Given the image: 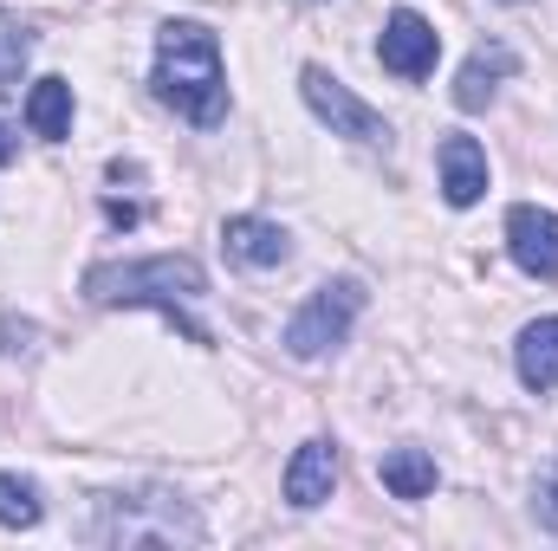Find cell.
I'll list each match as a JSON object with an SVG mask.
<instances>
[{"label":"cell","instance_id":"1","mask_svg":"<svg viewBox=\"0 0 558 551\" xmlns=\"http://www.w3.org/2000/svg\"><path fill=\"white\" fill-rule=\"evenodd\" d=\"M149 85H156V98H162L175 118H189L195 131H208V124L228 118L221 46H215V33L195 26V20H169V26L156 33V72H149Z\"/></svg>","mask_w":558,"mask_h":551},{"label":"cell","instance_id":"2","mask_svg":"<svg viewBox=\"0 0 558 551\" xmlns=\"http://www.w3.org/2000/svg\"><path fill=\"white\" fill-rule=\"evenodd\" d=\"M92 539L98 546H118V551H175V546H202L208 526L169 487H118V493H98Z\"/></svg>","mask_w":558,"mask_h":551},{"label":"cell","instance_id":"3","mask_svg":"<svg viewBox=\"0 0 558 551\" xmlns=\"http://www.w3.org/2000/svg\"><path fill=\"white\" fill-rule=\"evenodd\" d=\"M208 292V273H202V260H189V254H156V260H118V267H92L85 273V298L92 305H156V311H169L182 331H189V344H208V331L189 318V305Z\"/></svg>","mask_w":558,"mask_h":551},{"label":"cell","instance_id":"4","mask_svg":"<svg viewBox=\"0 0 558 551\" xmlns=\"http://www.w3.org/2000/svg\"><path fill=\"white\" fill-rule=\"evenodd\" d=\"M357 311H364V285H357V279H331V285H318V292L286 318V351H292L299 364H318L325 351H338V344L351 338Z\"/></svg>","mask_w":558,"mask_h":551},{"label":"cell","instance_id":"5","mask_svg":"<svg viewBox=\"0 0 558 551\" xmlns=\"http://www.w3.org/2000/svg\"><path fill=\"white\" fill-rule=\"evenodd\" d=\"M299 91H305V105H312V118L318 124H331V137H351V143H390V124L344 85V78H331L325 65H305L299 72Z\"/></svg>","mask_w":558,"mask_h":551},{"label":"cell","instance_id":"6","mask_svg":"<svg viewBox=\"0 0 558 551\" xmlns=\"http://www.w3.org/2000/svg\"><path fill=\"white\" fill-rule=\"evenodd\" d=\"M377 59H384V72H397V78H428L435 59H441V33L422 20L416 7H397V13L384 20Z\"/></svg>","mask_w":558,"mask_h":551},{"label":"cell","instance_id":"7","mask_svg":"<svg viewBox=\"0 0 558 551\" xmlns=\"http://www.w3.org/2000/svg\"><path fill=\"white\" fill-rule=\"evenodd\" d=\"M507 254H513L520 273L558 279V215L553 208H533V201L507 208Z\"/></svg>","mask_w":558,"mask_h":551},{"label":"cell","instance_id":"8","mask_svg":"<svg viewBox=\"0 0 558 551\" xmlns=\"http://www.w3.org/2000/svg\"><path fill=\"white\" fill-rule=\"evenodd\" d=\"M221 247H228V260L247 267V273H274V267L292 260V234H286L279 221H260V215H234V221L221 228Z\"/></svg>","mask_w":558,"mask_h":551},{"label":"cell","instance_id":"9","mask_svg":"<svg viewBox=\"0 0 558 551\" xmlns=\"http://www.w3.org/2000/svg\"><path fill=\"white\" fill-rule=\"evenodd\" d=\"M331 487H338V441H305L292 461H286V500L299 506V513H312V506H325L331 500Z\"/></svg>","mask_w":558,"mask_h":551},{"label":"cell","instance_id":"10","mask_svg":"<svg viewBox=\"0 0 558 551\" xmlns=\"http://www.w3.org/2000/svg\"><path fill=\"white\" fill-rule=\"evenodd\" d=\"M435 169H441V195H448V208H474V201L487 195V149H481L474 137H441Z\"/></svg>","mask_w":558,"mask_h":551},{"label":"cell","instance_id":"11","mask_svg":"<svg viewBox=\"0 0 558 551\" xmlns=\"http://www.w3.org/2000/svg\"><path fill=\"white\" fill-rule=\"evenodd\" d=\"M507 72H520L513 46H500V39H494V46H481V52L461 65V78H454V105H461V111H487Z\"/></svg>","mask_w":558,"mask_h":551},{"label":"cell","instance_id":"12","mask_svg":"<svg viewBox=\"0 0 558 551\" xmlns=\"http://www.w3.org/2000/svg\"><path fill=\"white\" fill-rule=\"evenodd\" d=\"M513 364H520V383L553 396L558 390V318H533L513 344Z\"/></svg>","mask_w":558,"mask_h":551},{"label":"cell","instance_id":"13","mask_svg":"<svg viewBox=\"0 0 558 551\" xmlns=\"http://www.w3.org/2000/svg\"><path fill=\"white\" fill-rule=\"evenodd\" d=\"M26 124H33V137H46V143L72 137V85L65 78H39L26 91Z\"/></svg>","mask_w":558,"mask_h":551},{"label":"cell","instance_id":"14","mask_svg":"<svg viewBox=\"0 0 558 551\" xmlns=\"http://www.w3.org/2000/svg\"><path fill=\"white\" fill-rule=\"evenodd\" d=\"M377 474L397 500H428L435 493V454H422V448H390L377 461Z\"/></svg>","mask_w":558,"mask_h":551},{"label":"cell","instance_id":"15","mask_svg":"<svg viewBox=\"0 0 558 551\" xmlns=\"http://www.w3.org/2000/svg\"><path fill=\"white\" fill-rule=\"evenodd\" d=\"M39 513H46L39 487H33L26 474H0V526L26 532V526H39Z\"/></svg>","mask_w":558,"mask_h":551},{"label":"cell","instance_id":"16","mask_svg":"<svg viewBox=\"0 0 558 551\" xmlns=\"http://www.w3.org/2000/svg\"><path fill=\"white\" fill-rule=\"evenodd\" d=\"M26 52H33V39H26V26L0 7V98L7 91H20V72H26Z\"/></svg>","mask_w":558,"mask_h":551},{"label":"cell","instance_id":"17","mask_svg":"<svg viewBox=\"0 0 558 551\" xmlns=\"http://www.w3.org/2000/svg\"><path fill=\"white\" fill-rule=\"evenodd\" d=\"M533 519H539L546 532H558V474H553V480H539V487H533Z\"/></svg>","mask_w":558,"mask_h":551},{"label":"cell","instance_id":"18","mask_svg":"<svg viewBox=\"0 0 558 551\" xmlns=\"http://www.w3.org/2000/svg\"><path fill=\"white\" fill-rule=\"evenodd\" d=\"M33 338H39V331H33L26 318H0V357H7V351H26Z\"/></svg>","mask_w":558,"mask_h":551},{"label":"cell","instance_id":"19","mask_svg":"<svg viewBox=\"0 0 558 551\" xmlns=\"http://www.w3.org/2000/svg\"><path fill=\"white\" fill-rule=\"evenodd\" d=\"M13 149H20V143H13V131H7V124H0V169H7V162H13Z\"/></svg>","mask_w":558,"mask_h":551},{"label":"cell","instance_id":"20","mask_svg":"<svg viewBox=\"0 0 558 551\" xmlns=\"http://www.w3.org/2000/svg\"><path fill=\"white\" fill-rule=\"evenodd\" d=\"M500 7H526V0H500Z\"/></svg>","mask_w":558,"mask_h":551}]
</instances>
